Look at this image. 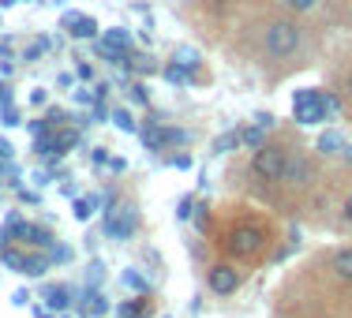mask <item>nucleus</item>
Instances as JSON below:
<instances>
[{"label":"nucleus","instance_id":"1","mask_svg":"<svg viewBox=\"0 0 352 318\" xmlns=\"http://www.w3.org/2000/svg\"><path fill=\"white\" fill-rule=\"evenodd\" d=\"M206 244L214 255L236 262L240 270H258L281 255V229L274 217L251 210V206H229L221 214H203L199 217Z\"/></svg>","mask_w":352,"mask_h":318},{"label":"nucleus","instance_id":"2","mask_svg":"<svg viewBox=\"0 0 352 318\" xmlns=\"http://www.w3.org/2000/svg\"><path fill=\"white\" fill-rule=\"evenodd\" d=\"M292 277L307 284H322V288H352V244L318 251L311 262H304Z\"/></svg>","mask_w":352,"mask_h":318},{"label":"nucleus","instance_id":"3","mask_svg":"<svg viewBox=\"0 0 352 318\" xmlns=\"http://www.w3.org/2000/svg\"><path fill=\"white\" fill-rule=\"evenodd\" d=\"M307 210H318V221L330 225L333 232L352 236V183L341 191H330L318 180V188L311 191V198H307Z\"/></svg>","mask_w":352,"mask_h":318},{"label":"nucleus","instance_id":"4","mask_svg":"<svg viewBox=\"0 0 352 318\" xmlns=\"http://www.w3.org/2000/svg\"><path fill=\"white\" fill-rule=\"evenodd\" d=\"M300 45H304V30L292 19H274L263 34V53L270 60H289V56L300 53Z\"/></svg>","mask_w":352,"mask_h":318},{"label":"nucleus","instance_id":"5","mask_svg":"<svg viewBox=\"0 0 352 318\" xmlns=\"http://www.w3.org/2000/svg\"><path fill=\"white\" fill-rule=\"evenodd\" d=\"M244 281H248V270H240L236 262H229V258H221V255H214V262L203 270V284L214 296H236V292L244 288Z\"/></svg>","mask_w":352,"mask_h":318},{"label":"nucleus","instance_id":"6","mask_svg":"<svg viewBox=\"0 0 352 318\" xmlns=\"http://www.w3.org/2000/svg\"><path fill=\"white\" fill-rule=\"evenodd\" d=\"M322 109H326V94H315V90H300L292 98V113H296L300 124H315L322 116Z\"/></svg>","mask_w":352,"mask_h":318},{"label":"nucleus","instance_id":"7","mask_svg":"<svg viewBox=\"0 0 352 318\" xmlns=\"http://www.w3.org/2000/svg\"><path fill=\"white\" fill-rule=\"evenodd\" d=\"M64 27L72 30V38H94L98 34V19H90V15H64Z\"/></svg>","mask_w":352,"mask_h":318},{"label":"nucleus","instance_id":"8","mask_svg":"<svg viewBox=\"0 0 352 318\" xmlns=\"http://www.w3.org/2000/svg\"><path fill=\"white\" fill-rule=\"evenodd\" d=\"M333 94L341 98V109H352V68L338 79V90H333Z\"/></svg>","mask_w":352,"mask_h":318},{"label":"nucleus","instance_id":"9","mask_svg":"<svg viewBox=\"0 0 352 318\" xmlns=\"http://www.w3.org/2000/svg\"><path fill=\"white\" fill-rule=\"evenodd\" d=\"M105 45H109V49H128V34H124L120 27L109 30V34H105Z\"/></svg>","mask_w":352,"mask_h":318},{"label":"nucleus","instance_id":"10","mask_svg":"<svg viewBox=\"0 0 352 318\" xmlns=\"http://www.w3.org/2000/svg\"><path fill=\"white\" fill-rule=\"evenodd\" d=\"M311 4H315V0H289V8H292V12H307Z\"/></svg>","mask_w":352,"mask_h":318},{"label":"nucleus","instance_id":"11","mask_svg":"<svg viewBox=\"0 0 352 318\" xmlns=\"http://www.w3.org/2000/svg\"><path fill=\"white\" fill-rule=\"evenodd\" d=\"M15 4V0H0V8H12Z\"/></svg>","mask_w":352,"mask_h":318}]
</instances>
